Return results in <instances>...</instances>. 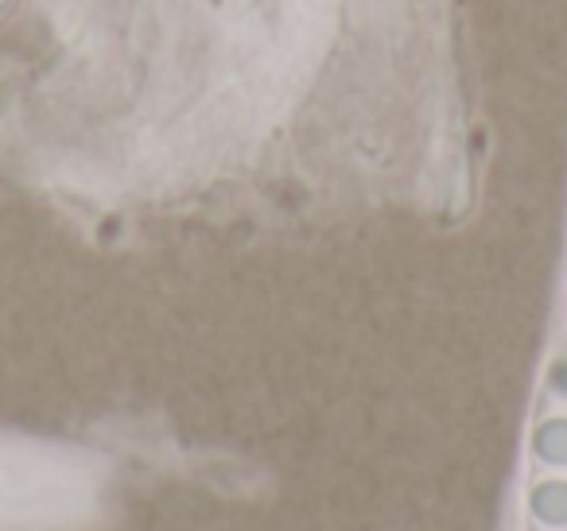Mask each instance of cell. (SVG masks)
<instances>
[{"mask_svg":"<svg viewBox=\"0 0 567 531\" xmlns=\"http://www.w3.org/2000/svg\"><path fill=\"white\" fill-rule=\"evenodd\" d=\"M528 450L540 466L567 469V415H544L528 435Z\"/></svg>","mask_w":567,"mask_h":531,"instance_id":"cell-1","label":"cell"},{"mask_svg":"<svg viewBox=\"0 0 567 531\" xmlns=\"http://www.w3.org/2000/svg\"><path fill=\"white\" fill-rule=\"evenodd\" d=\"M528 512L544 528H567V477H540V481H533Z\"/></svg>","mask_w":567,"mask_h":531,"instance_id":"cell-2","label":"cell"},{"mask_svg":"<svg viewBox=\"0 0 567 531\" xmlns=\"http://www.w3.org/2000/svg\"><path fill=\"white\" fill-rule=\"evenodd\" d=\"M544 388H548V396H556V399H564V404H567V353H559V357L548 361Z\"/></svg>","mask_w":567,"mask_h":531,"instance_id":"cell-3","label":"cell"},{"mask_svg":"<svg viewBox=\"0 0 567 531\" xmlns=\"http://www.w3.org/2000/svg\"><path fill=\"white\" fill-rule=\"evenodd\" d=\"M9 9H12V0H0V24H4V17H9Z\"/></svg>","mask_w":567,"mask_h":531,"instance_id":"cell-4","label":"cell"}]
</instances>
